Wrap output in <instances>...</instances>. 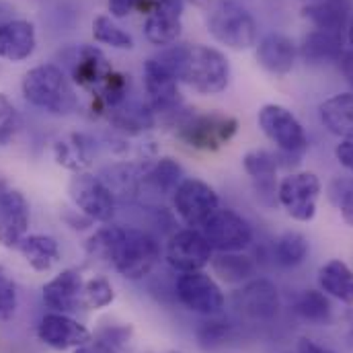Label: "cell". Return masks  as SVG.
<instances>
[{
    "label": "cell",
    "instance_id": "6da1fadb",
    "mask_svg": "<svg viewBox=\"0 0 353 353\" xmlns=\"http://www.w3.org/2000/svg\"><path fill=\"white\" fill-rule=\"evenodd\" d=\"M87 253L115 267L125 279H144L161 259L159 243L144 230L107 226L97 230L87 243Z\"/></svg>",
    "mask_w": 353,
    "mask_h": 353
},
{
    "label": "cell",
    "instance_id": "7a4b0ae2",
    "mask_svg": "<svg viewBox=\"0 0 353 353\" xmlns=\"http://www.w3.org/2000/svg\"><path fill=\"white\" fill-rule=\"evenodd\" d=\"M154 60L167 68L179 83H185L199 94H218L228 87L230 64L222 52L210 46H167Z\"/></svg>",
    "mask_w": 353,
    "mask_h": 353
},
{
    "label": "cell",
    "instance_id": "3957f363",
    "mask_svg": "<svg viewBox=\"0 0 353 353\" xmlns=\"http://www.w3.org/2000/svg\"><path fill=\"white\" fill-rule=\"evenodd\" d=\"M176 115L175 136L195 150L214 152L226 146L239 132L236 117L222 113V111H208V113H181V109L173 113Z\"/></svg>",
    "mask_w": 353,
    "mask_h": 353
},
{
    "label": "cell",
    "instance_id": "277c9868",
    "mask_svg": "<svg viewBox=\"0 0 353 353\" xmlns=\"http://www.w3.org/2000/svg\"><path fill=\"white\" fill-rule=\"evenodd\" d=\"M25 99L54 115H68L79 107V97L62 68L41 64L31 68L23 79Z\"/></svg>",
    "mask_w": 353,
    "mask_h": 353
},
{
    "label": "cell",
    "instance_id": "5b68a950",
    "mask_svg": "<svg viewBox=\"0 0 353 353\" xmlns=\"http://www.w3.org/2000/svg\"><path fill=\"white\" fill-rule=\"evenodd\" d=\"M208 31L222 46L243 52L257 43V23L253 14L234 0H218L208 14Z\"/></svg>",
    "mask_w": 353,
    "mask_h": 353
},
{
    "label": "cell",
    "instance_id": "8992f818",
    "mask_svg": "<svg viewBox=\"0 0 353 353\" xmlns=\"http://www.w3.org/2000/svg\"><path fill=\"white\" fill-rule=\"evenodd\" d=\"M173 205L179 218L195 230H201L203 224L220 210L218 193L201 179H183V183L173 193Z\"/></svg>",
    "mask_w": 353,
    "mask_h": 353
},
{
    "label": "cell",
    "instance_id": "52a82bcc",
    "mask_svg": "<svg viewBox=\"0 0 353 353\" xmlns=\"http://www.w3.org/2000/svg\"><path fill=\"white\" fill-rule=\"evenodd\" d=\"M259 128L281 152L300 157L308 150V136L302 123L283 105H263L259 111Z\"/></svg>",
    "mask_w": 353,
    "mask_h": 353
},
{
    "label": "cell",
    "instance_id": "ba28073f",
    "mask_svg": "<svg viewBox=\"0 0 353 353\" xmlns=\"http://www.w3.org/2000/svg\"><path fill=\"white\" fill-rule=\"evenodd\" d=\"M210 247L218 253H241L253 243L251 224L232 210H218L201 228Z\"/></svg>",
    "mask_w": 353,
    "mask_h": 353
},
{
    "label": "cell",
    "instance_id": "9c48e42d",
    "mask_svg": "<svg viewBox=\"0 0 353 353\" xmlns=\"http://www.w3.org/2000/svg\"><path fill=\"white\" fill-rule=\"evenodd\" d=\"M321 179L314 173H290L277 187V201L298 222H310L316 216Z\"/></svg>",
    "mask_w": 353,
    "mask_h": 353
},
{
    "label": "cell",
    "instance_id": "30bf717a",
    "mask_svg": "<svg viewBox=\"0 0 353 353\" xmlns=\"http://www.w3.org/2000/svg\"><path fill=\"white\" fill-rule=\"evenodd\" d=\"M176 298L187 310L203 316L220 314L224 308V294L220 285L203 271L181 273L176 279Z\"/></svg>",
    "mask_w": 353,
    "mask_h": 353
},
{
    "label": "cell",
    "instance_id": "8fae6325",
    "mask_svg": "<svg viewBox=\"0 0 353 353\" xmlns=\"http://www.w3.org/2000/svg\"><path fill=\"white\" fill-rule=\"evenodd\" d=\"M70 197L81 214L92 222H109L115 214V197L101 176L77 173L70 181Z\"/></svg>",
    "mask_w": 353,
    "mask_h": 353
},
{
    "label": "cell",
    "instance_id": "7c38bea8",
    "mask_svg": "<svg viewBox=\"0 0 353 353\" xmlns=\"http://www.w3.org/2000/svg\"><path fill=\"white\" fill-rule=\"evenodd\" d=\"M212 257H214V249L210 247L201 230L195 228L179 230L171 236L167 245V261L175 271L181 273L201 271L205 265L212 263Z\"/></svg>",
    "mask_w": 353,
    "mask_h": 353
},
{
    "label": "cell",
    "instance_id": "4fadbf2b",
    "mask_svg": "<svg viewBox=\"0 0 353 353\" xmlns=\"http://www.w3.org/2000/svg\"><path fill=\"white\" fill-rule=\"evenodd\" d=\"M234 308L249 321L267 323L279 312V292L269 279H251L234 294Z\"/></svg>",
    "mask_w": 353,
    "mask_h": 353
},
{
    "label": "cell",
    "instance_id": "5bb4252c",
    "mask_svg": "<svg viewBox=\"0 0 353 353\" xmlns=\"http://www.w3.org/2000/svg\"><path fill=\"white\" fill-rule=\"evenodd\" d=\"M183 0H154L146 10L144 35L150 43L167 48L181 37Z\"/></svg>",
    "mask_w": 353,
    "mask_h": 353
},
{
    "label": "cell",
    "instance_id": "9a60e30c",
    "mask_svg": "<svg viewBox=\"0 0 353 353\" xmlns=\"http://www.w3.org/2000/svg\"><path fill=\"white\" fill-rule=\"evenodd\" d=\"M144 88L148 94V105L154 113H176L183 105L179 81L154 58L144 64Z\"/></svg>",
    "mask_w": 353,
    "mask_h": 353
},
{
    "label": "cell",
    "instance_id": "2e32d148",
    "mask_svg": "<svg viewBox=\"0 0 353 353\" xmlns=\"http://www.w3.org/2000/svg\"><path fill=\"white\" fill-rule=\"evenodd\" d=\"M29 230V203L21 191H0V245L19 247Z\"/></svg>",
    "mask_w": 353,
    "mask_h": 353
},
{
    "label": "cell",
    "instance_id": "e0dca14e",
    "mask_svg": "<svg viewBox=\"0 0 353 353\" xmlns=\"http://www.w3.org/2000/svg\"><path fill=\"white\" fill-rule=\"evenodd\" d=\"M37 337L54 347V350H77L81 345H85L90 339V333L85 325H81L79 321L70 319L68 314L62 312H50L41 319L39 327H37Z\"/></svg>",
    "mask_w": 353,
    "mask_h": 353
},
{
    "label": "cell",
    "instance_id": "ac0fdd59",
    "mask_svg": "<svg viewBox=\"0 0 353 353\" xmlns=\"http://www.w3.org/2000/svg\"><path fill=\"white\" fill-rule=\"evenodd\" d=\"M85 281L77 269H64L43 285V304L54 312L70 314L85 306Z\"/></svg>",
    "mask_w": 353,
    "mask_h": 353
},
{
    "label": "cell",
    "instance_id": "d6986e66",
    "mask_svg": "<svg viewBox=\"0 0 353 353\" xmlns=\"http://www.w3.org/2000/svg\"><path fill=\"white\" fill-rule=\"evenodd\" d=\"M257 60L271 74H288L298 60L296 43L283 33H267L257 46Z\"/></svg>",
    "mask_w": 353,
    "mask_h": 353
},
{
    "label": "cell",
    "instance_id": "ffe728a7",
    "mask_svg": "<svg viewBox=\"0 0 353 353\" xmlns=\"http://www.w3.org/2000/svg\"><path fill=\"white\" fill-rule=\"evenodd\" d=\"M245 171L255 183L257 197H261L265 203H275L277 201V169H279V157L267 150H251L243 159Z\"/></svg>",
    "mask_w": 353,
    "mask_h": 353
},
{
    "label": "cell",
    "instance_id": "44dd1931",
    "mask_svg": "<svg viewBox=\"0 0 353 353\" xmlns=\"http://www.w3.org/2000/svg\"><path fill=\"white\" fill-rule=\"evenodd\" d=\"M35 27L29 21L12 19L0 25V58L8 62H23L35 52Z\"/></svg>",
    "mask_w": 353,
    "mask_h": 353
},
{
    "label": "cell",
    "instance_id": "7402d4cb",
    "mask_svg": "<svg viewBox=\"0 0 353 353\" xmlns=\"http://www.w3.org/2000/svg\"><path fill=\"white\" fill-rule=\"evenodd\" d=\"M111 72L113 68L99 48L83 46L81 50H77V56L72 60V79L77 85L97 92Z\"/></svg>",
    "mask_w": 353,
    "mask_h": 353
},
{
    "label": "cell",
    "instance_id": "603a6c76",
    "mask_svg": "<svg viewBox=\"0 0 353 353\" xmlns=\"http://www.w3.org/2000/svg\"><path fill=\"white\" fill-rule=\"evenodd\" d=\"M350 12H352V2H343V0L308 2L302 8L304 19H308L314 25V29L337 33V35H343V31L347 29Z\"/></svg>",
    "mask_w": 353,
    "mask_h": 353
},
{
    "label": "cell",
    "instance_id": "cb8c5ba5",
    "mask_svg": "<svg viewBox=\"0 0 353 353\" xmlns=\"http://www.w3.org/2000/svg\"><path fill=\"white\" fill-rule=\"evenodd\" d=\"M321 111V121L323 125L343 138V140H353V92H343L327 99L319 107Z\"/></svg>",
    "mask_w": 353,
    "mask_h": 353
},
{
    "label": "cell",
    "instance_id": "d4e9b609",
    "mask_svg": "<svg viewBox=\"0 0 353 353\" xmlns=\"http://www.w3.org/2000/svg\"><path fill=\"white\" fill-rule=\"evenodd\" d=\"M343 35L337 33H327V31H310L302 46H300V56L304 62L310 64H321V62H339L343 56Z\"/></svg>",
    "mask_w": 353,
    "mask_h": 353
},
{
    "label": "cell",
    "instance_id": "484cf974",
    "mask_svg": "<svg viewBox=\"0 0 353 353\" xmlns=\"http://www.w3.org/2000/svg\"><path fill=\"white\" fill-rule=\"evenodd\" d=\"M109 119L117 130L128 134H140L154 125V111L148 103L140 101H123L121 105L109 109Z\"/></svg>",
    "mask_w": 353,
    "mask_h": 353
},
{
    "label": "cell",
    "instance_id": "4316f807",
    "mask_svg": "<svg viewBox=\"0 0 353 353\" xmlns=\"http://www.w3.org/2000/svg\"><path fill=\"white\" fill-rule=\"evenodd\" d=\"M319 285L325 294L353 304V271L339 259H333L319 269Z\"/></svg>",
    "mask_w": 353,
    "mask_h": 353
},
{
    "label": "cell",
    "instance_id": "83f0119b",
    "mask_svg": "<svg viewBox=\"0 0 353 353\" xmlns=\"http://www.w3.org/2000/svg\"><path fill=\"white\" fill-rule=\"evenodd\" d=\"M17 249L21 251L25 261L35 271H50L60 259V247H58L56 239L46 236V234L25 236Z\"/></svg>",
    "mask_w": 353,
    "mask_h": 353
},
{
    "label": "cell",
    "instance_id": "f1b7e54d",
    "mask_svg": "<svg viewBox=\"0 0 353 353\" xmlns=\"http://www.w3.org/2000/svg\"><path fill=\"white\" fill-rule=\"evenodd\" d=\"M142 167L138 165H115L105 169V173L101 176L105 181V185L109 187V191L113 193L115 199H134L140 191H142V176H144Z\"/></svg>",
    "mask_w": 353,
    "mask_h": 353
},
{
    "label": "cell",
    "instance_id": "f546056e",
    "mask_svg": "<svg viewBox=\"0 0 353 353\" xmlns=\"http://www.w3.org/2000/svg\"><path fill=\"white\" fill-rule=\"evenodd\" d=\"M181 183H183V167L171 157L159 159L154 165H150L144 171L142 176V187H148L161 195H173Z\"/></svg>",
    "mask_w": 353,
    "mask_h": 353
},
{
    "label": "cell",
    "instance_id": "4dcf8cb0",
    "mask_svg": "<svg viewBox=\"0 0 353 353\" xmlns=\"http://www.w3.org/2000/svg\"><path fill=\"white\" fill-rule=\"evenodd\" d=\"M212 267L216 275H220V279H224L226 283L249 281L257 271L255 261L249 255H241V253H220L212 257Z\"/></svg>",
    "mask_w": 353,
    "mask_h": 353
},
{
    "label": "cell",
    "instance_id": "1f68e13d",
    "mask_svg": "<svg viewBox=\"0 0 353 353\" xmlns=\"http://www.w3.org/2000/svg\"><path fill=\"white\" fill-rule=\"evenodd\" d=\"M294 310L300 319L314 323V325H325L331 319V302L327 294L321 290H306L296 298Z\"/></svg>",
    "mask_w": 353,
    "mask_h": 353
},
{
    "label": "cell",
    "instance_id": "d6a6232c",
    "mask_svg": "<svg viewBox=\"0 0 353 353\" xmlns=\"http://www.w3.org/2000/svg\"><path fill=\"white\" fill-rule=\"evenodd\" d=\"M308 255V241L300 232H283L273 247V257L281 267H298Z\"/></svg>",
    "mask_w": 353,
    "mask_h": 353
},
{
    "label": "cell",
    "instance_id": "836d02e7",
    "mask_svg": "<svg viewBox=\"0 0 353 353\" xmlns=\"http://www.w3.org/2000/svg\"><path fill=\"white\" fill-rule=\"evenodd\" d=\"M92 37H94V41L117 48V50H132L134 48V37L128 31H123L119 25H115L113 19L107 14H99L92 21Z\"/></svg>",
    "mask_w": 353,
    "mask_h": 353
},
{
    "label": "cell",
    "instance_id": "e575fe53",
    "mask_svg": "<svg viewBox=\"0 0 353 353\" xmlns=\"http://www.w3.org/2000/svg\"><path fill=\"white\" fill-rule=\"evenodd\" d=\"M327 195L339 210L343 222L353 228V176H335L327 187Z\"/></svg>",
    "mask_w": 353,
    "mask_h": 353
},
{
    "label": "cell",
    "instance_id": "d590c367",
    "mask_svg": "<svg viewBox=\"0 0 353 353\" xmlns=\"http://www.w3.org/2000/svg\"><path fill=\"white\" fill-rule=\"evenodd\" d=\"M56 159L60 165H64L72 171H81L83 167L88 165L87 138L85 136H72L70 142H60L56 146Z\"/></svg>",
    "mask_w": 353,
    "mask_h": 353
},
{
    "label": "cell",
    "instance_id": "8d00e7d4",
    "mask_svg": "<svg viewBox=\"0 0 353 353\" xmlns=\"http://www.w3.org/2000/svg\"><path fill=\"white\" fill-rule=\"evenodd\" d=\"M85 306L88 308H105L115 300V292L105 277H94L85 283Z\"/></svg>",
    "mask_w": 353,
    "mask_h": 353
},
{
    "label": "cell",
    "instance_id": "74e56055",
    "mask_svg": "<svg viewBox=\"0 0 353 353\" xmlns=\"http://www.w3.org/2000/svg\"><path fill=\"white\" fill-rule=\"evenodd\" d=\"M19 125H21L19 111L8 101V97L0 92V146L6 144L17 134Z\"/></svg>",
    "mask_w": 353,
    "mask_h": 353
},
{
    "label": "cell",
    "instance_id": "f35d334b",
    "mask_svg": "<svg viewBox=\"0 0 353 353\" xmlns=\"http://www.w3.org/2000/svg\"><path fill=\"white\" fill-rule=\"evenodd\" d=\"M17 310V288L0 265V321H8Z\"/></svg>",
    "mask_w": 353,
    "mask_h": 353
},
{
    "label": "cell",
    "instance_id": "ab89813d",
    "mask_svg": "<svg viewBox=\"0 0 353 353\" xmlns=\"http://www.w3.org/2000/svg\"><path fill=\"white\" fill-rule=\"evenodd\" d=\"M228 323H222V321H210L205 323L201 329H199V341L203 345H216L220 341L226 339L228 335Z\"/></svg>",
    "mask_w": 353,
    "mask_h": 353
},
{
    "label": "cell",
    "instance_id": "60d3db41",
    "mask_svg": "<svg viewBox=\"0 0 353 353\" xmlns=\"http://www.w3.org/2000/svg\"><path fill=\"white\" fill-rule=\"evenodd\" d=\"M119 350L115 345H111L109 341L101 339V337H94V339H88L85 345L77 347L74 353H117Z\"/></svg>",
    "mask_w": 353,
    "mask_h": 353
},
{
    "label": "cell",
    "instance_id": "b9f144b4",
    "mask_svg": "<svg viewBox=\"0 0 353 353\" xmlns=\"http://www.w3.org/2000/svg\"><path fill=\"white\" fill-rule=\"evenodd\" d=\"M140 4L142 0H109V12L115 19H125Z\"/></svg>",
    "mask_w": 353,
    "mask_h": 353
},
{
    "label": "cell",
    "instance_id": "7bdbcfd3",
    "mask_svg": "<svg viewBox=\"0 0 353 353\" xmlns=\"http://www.w3.org/2000/svg\"><path fill=\"white\" fill-rule=\"evenodd\" d=\"M335 157L341 167H345L350 173H353V140H343L335 148Z\"/></svg>",
    "mask_w": 353,
    "mask_h": 353
},
{
    "label": "cell",
    "instance_id": "ee69618b",
    "mask_svg": "<svg viewBox=\"0 0 353 353\" xmlns=\"http://www.w3.org/2000/svg\"><path fill=\"white\" fill-rule=\"evenodd\" d=\"M339 66L343 70V74L347 77V81L353 85V50L352 52H343V56L339 58Z\"/></svg>",
    "mask_w": 353,
    "mask_h": 353
},
{
    "label": "cell",
    "instance_id": "f6af8a7d",
    "mask_svg": "<svg viewBox=\"0 0 353 353\" xmlns=\"http://www.w3.org/2000/svg\"><path fill=\"white\" fill-rule=\"evenodd\" d=\"M298 353H335L331 352V350H327V347H321V345H316L314 341H310V339H300V343H298Z\"/></svg>",
    "mask_w": 353,
    "mask_h": 353
},
{
    "label": "cell",
    "instance_id": "bcb514c9",
    "mask_svg": "<svg viewBox=\"0 0 353 353\" xmlns=\"http://www.w3.org/2000/svg\"><path fill=\"white\" fill-rule=\"evenodd\" d=\"M12 14H14L12 4H8V2H4V0H0V25H4V23H8V21H12Z\"/></svg>",
    "mask_w": 353,
    "mask_h": 353
},
{
    "label": "cell",
    "instance_id": "7dc6e473",
    "mask_svg": "<svg viewBox=\"0 0 353 353\" xmlns=\"http://www.w3.org/2000/svg\"><path fill=\"white\" fill-rule=\"evenodd\" d=\"M191 4H195V6H199V8H208L210 10V6L214 4V0H189Z\"/></svg>",
    "mask_w": 353,
    "mask_h": 353
},
{
    "label": "cell",
    "instance_id": "c3c4849f",
    "mask_svg": "<svg viewBox=\"0 0 353 353\" xmlns=\"http://www.w3.org/2000/svg\"><path fill=\"white\" fill-rule=\"evenodd\" d=\"M347 37H350V43L353 46V17L350 19V25H347Z\"/></svg>",
    "mask_w": 353,
    "mask_h": 353
},
{
    "label": "cell",
    "instance_id": "681fc988",
    "mask_svg": "<svg viewBox=\"0 0 353 353\" xmlns=\"http://www.w3.org/2000/svg\"><path fill=\"white\" fill-rule=\"evenodd\" d=\"M4 189H8V181L4 179V176L0 175V191H4Z\"/></svg>",
    "mask_w": 353,
    "mask_h": 353
},
{
    "label": "cell",
    "instance_id": "f907efd6",
    "mask_svg": "<svg viewBox=\"0 0 353 353\" xmlns=\"http://www.w3.org/2000/svg\"><path fill=\"white\" fill-rule=\"evenodd\" d=\"M308 2H319V0H308ZM343 2H352V0H343Z\"/></svg>",
    "mask_w": 353,
    "mask_h": 353
}]
</instances>
